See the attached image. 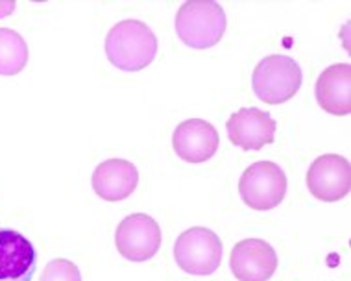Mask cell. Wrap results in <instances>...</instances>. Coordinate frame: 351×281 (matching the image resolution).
Segmentation results:
<instances>
[{
	"label": "cell",
	"instance_id": "cell-1",
	"mask_svg": "<svg viewBox=\"0 0 351 281\" xmlns=\"http://www.w3.org/2000/svg\"><path fill=\"white\" fill-rule=\"evenodd\" d=\"M158 37L143 21H121L106 37V56L113 67L137 73L156 60Z\"/></svg>",
	"mask_w": 351,
	"mask_h": 281
},
{
	"label": "cell",
	"instance_id": "cell-2",
	"mask_svg": "<svg viewBox=\"0 0 351 281\" xmlns=\"http://www.w3.org/2000/svg\"><path fill=\"white\" fill-rule=\"evenodd\" d=\"M226 12L215 0H189L178 10L176 34L196 50L211 49L226 32Z\"/></svg>",
	"mask_w": 351,
	"mask_h": 281
},
{
	"label": "cell",
	"instance_id": "cell-3",
	"mask_svg": "<svg viewBox=\"0 0 351 281\" xmlns=\"http://www.w3.org/2000/svg\"><path fill=\"white\" fill-rule=\"evenodd\" d=\"M303 82L302 69L289 56H268L257 63L252 86L259 100L279 106L296 97Z\"/></svg>",
	"mask_w": 351,
	"mask_h": 281
},
{
	"label": "cell",
	"instance_id": "cell-4",
	"mask_svg": "<svg viewBox=\"0 0 351 281\" xmlns=\"http://www.w3.org/2000/svg\"><path fill=\"white\" fill-rule=\"evenodd\" d=\"M174 259L187 274H215L222 263V241L207 228H191L176 241Z\"/></svg>",
	"mask_w": 351,
	"mask_h": 281
},
{
	"label": "cell",
	"instance_id": "cell-5",
	"mask_svg": "<svg viewBox=\"0 0 351 281\" xmlns=\"http://www.w3.org/2000/svg\"><path fill=\"white\" fill-rule=\"evenodd\" d=\"M244 204L255 211H270L283 202L287 195V176L272 161H257L244 171L239 182Z\"/></svg>",
	"mask_w": 351,
	"mask_h": 281
},
{
	"label": "cell",
	"instance_id": "cell-6",
	"mask_svg": "<svg viewBox=\"0 0 351 281\" xmlns=\"http://www.w3.org/2000/svg\"><path fill=\"white\" fill-rule=\"evenodd\" d=\"M115 245L128 261L145 263L161 248V228L148 215H130L117 228Z\"/></svg>",
	"mask_w": 351,
	"mask_h": 281
},
{
	"label": "cell",
	"instance_id": "cell-7",
	"mask_svg": "<svg viewBox=\"0 0 351 281\" xmlns=\"http://www.w3.org/2000/svg\"><path fill=\"white\" fill-rule=\"evenodd\" d=\"M307 187L322 202H339L346 198L351 187L350 161L339 154L320 156L307 171Z\"/></svg>",
	"mask_w": 351,
	"mask_h": 281
},
{
	"label": "cell",
	"instance_id": "cell-8",
	"mask_svg": "<svg viewBox=\"0 0 351 281\" xmlns=\"http://www.w3.org/2000/svg\"><path fill=\"white\" fill-rule=\"evenodd\" d=\"M230 267L239 281H268L278 270V254L263 239H244L231 252Z\"/></svg>",
	"mask_w": 351,
	"mask_h": 281
},
{
	"label": "cell",
	"instance_id": "cell-9",
	"mask_svg": "<svg viewBox=\"0 0 351 281\" xmlns=\"http://www.w3.org/2000/svg\"><path fill=\"white\" fill-rule=\"evenodd\" d=\"M37 252L30 239L12 228H0V281H32Z\"/></svg>",
	"mask_w": 351,
	"mask_h": 281
},
{
	"label": "cell",
	"instance_id": "cell-10",
	"mask_svg": "<svg viewBox=\"0 0 351 281\" xmlns=\"http://www.w3.org/2000/svg\"><path fill=\"white\" fill-rule=\"evenodd\" d=\"M230 140L243 150H261L276 139L278 124L270 113L259 108H243L226 124Z\"/></svg>",
	"mask_w": 351,
	"mask_h": 281
},
{
	"label": "cell",
	"instance_id": "cell-11",
	"mask_svg": "<svg viewBox=\"0 0 351 281\" xmlns=\"http://www.w3.org/2000/svg\"><path fill=\"white\" fill-rule=\"evenodd\" d=\"M220 137L217 128L202 119H189L178 124L172 135V147L178 158L187 163H206L218 150Z\"/></svg>",
	"mask_w": 351,
	"mask_h": 281
},
{
	"label": "cell",
	"instance_id": "cell-12",
	"mask_svg": "<svg viewBox=\"0 0 351 281\" xmlns=\"http://www.w3.org/2000/svg\"><path fill=\"white\" fill-rule=\"evenodd\" d=\"M93 189L108 202H121L134 195L139 184V171L126 159H108L93 172Z\"/></svg>",
	"mask_w": 351,
	"mask_h": 281
},
{
	"label": "cell",
	"instance_id": "cell-13",
	"mask_svg": "<svg viewBox=\"0 0 351 281\" xmlns=\"http://www.w3.org/2000/svg\"><path fill=\"white\" fill-rule=\"evenodd\" d=\"M316 102L322 110L337 117L351 111V65L337 63L327 67L316 82Z\"/></svg>",
	"mask_w": 351,
	"mask_h": 281
},
{
	"label": "cell",
	"instance_id": "cell-14",
	"mask_svg": "<svg viewBox=\"0 0 351 281\" xmlns=\"http://www.w3.org/2000/svg\"><path fill=\"white\" fill-rule=\"evenodd\" d=\"M28 63V45L12 28H0V76H15Z\"/></svg>",
	"mask_w": 351,
	"mask_h": 281
},
{
	"label": "cell",
	"instance_id": "cell-15",
	"mask_svg": "<svg viewBox=\"0 0 351 281\" xmlns=\"http://www.w3.org/2000/svg\"><path fill=\"white\" fill-rule=\"evenodd\" d=\"M41 281H82L80 269L69 259H54L45 267Z\"/></svg>",
	"mask_w": 351,
	"mask_h": 281
},
{
	"label": "cell",
	"instance_id": "cell-16",
	"mask_svg": "<svg viewBox=\"0 0 351 281\" xmlns=\"http://www.w3.org/2000/svg\"><path fill=\"white\" fill-rule=\"evenodd\" d=\"M15 10V2H0V19L8 17Z\"/></svg>",
	"mask_w": 351,
	"mask_h": 281
}]
</instances>
